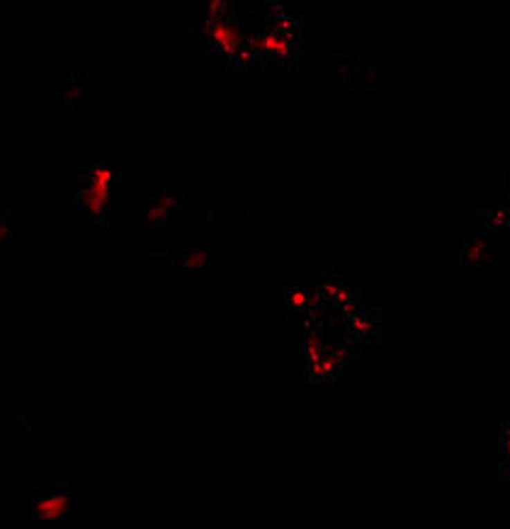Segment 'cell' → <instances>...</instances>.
<instances>
[{"label":"cell","instance_id":"obj_2","mask_svg":"<svg viewBox=\"0 0 510 529\" xmlns=\"http://www.w3.org/2000/svg\"><path fill=\"white\" fill-rule=\"evenodd\" d=\"M71 508V500L66 493H46L44 498L35 500L32 505V517L37 522L46 524V522H54V519H61Z\"/></svg>","mask_w":510,"mask_h":529},{"label":"cell","instance_id":"obj_3","mask_svg":"<svg viewBox=\"0 0 510 529\" xmlns=\"http://www.w3.org/2000/svg\"><path fill=\"white\" fill-rule=\"evenodd\" d=\"M500 452H503V474H505V479L510 481V423L505 425L503 447H500Z\"/></svg>","mask_w":510,"mask_h":529},{"label":"cell","instance_id":"obj_1","mask_svg":"<svg viewBox=\"0 0 510 529\" xmlns=\"http://www.w3.org/2000/svg\"><path fill=\"white\" fill-rule=\"evenodd\" d=\"M207 32L226 59L282 66L299 49V30L277 0H209Z\"/></svg>","mask_w":510,"mask_h":529}]
</instances>
